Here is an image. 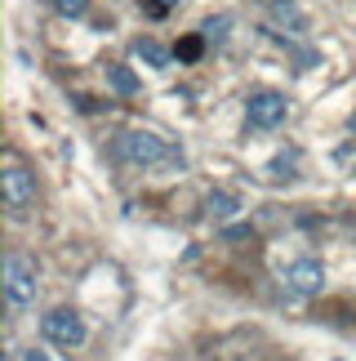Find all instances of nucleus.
Masks as SVG:
<instances>
[{
    "label": "nucleus",
    "instance_id": "5",
    "mask_svg": "<svg viewBox=\"0 0 356 361\" xmlns=\"http://www.w3.org/2000/svg\"><path fill=\"white\" fill-rule=\"evenodd\" d=\"M0 183H5V205H9L13 214H23L27 205L36 201V178H32V170H27V165H18V157H9L5 178H0Z\"/></svg>",
    "mask_w": 356,
    "mask_h": 361
},
{
    "label": "nucleus",
    "instance_id": "2",
    "mask_svg": "<svg viewBox=\"0 0 356 361\" xmlns=\"http://www.w3.org/2000/svg\"><path fill=\"white\" fill-rule=\"evenodd\" d=\"M36 259H27V255H9L5 259V295L13 308H27V303H36Z\"/></svg>",
    "mask_w": 356,
    "mask_h": 361
},
{
    "label": "nucleus",
    "instance_id": "1",
    "mask_svg": "<svg viewBox=\"0 0 356 361\" xmlns=\"http://www.w3.org/2000/svg\"><path fill=\"white\" fill-rule=\"evenodd\" d=\"M116 152H120L125 161H134V165H160V161H174V147H170L160 134H152V130H129V134H120Z\"/></svg>",
    "mask_w": 356,
    "mask_h": 361
},
{
    "label": "nucleus",
    "instance_id": "12",
    "mask_svg": "<svg viewBox=\"0 0 356 361\" xmlns=\"http://www.w3.org/2000/svg\"><path fill=\"white\" fill-rule=\"evenodd\" d=\"M53 9L67 13V18H80V13L89 9V0H53Z\"/></svg>",
    "mask_w": 356,
    "mask_h": 361
},
{
    "label": "nucleus",
    "instance_id": "7",
    "mask_svg": "<svg viewBox=\"0 0 356 361\" xmlns=\"http://www.w3.org/2000/svg\"><path fill=\"white\" fill-rule=\"evenodd\" d=\"M134 59L147 63L152 72H165V67H170V49L156 45V40H139V45H134Z\"/></svg>",
    "mask_w": 356,
    "mask_h": 361
},
{
    "label": "nucleus",
    "instance_id": "3",
    "mask_svg": "<svg viewBox=\"0 0 356 361\" xmlns=\"http://www.w3.org/2000/svg\"><path fill=\"white\" fill-rule=\"evenodd\" d=\"M40 330H45L49 343H58V348H80L85 343V317H80L76 308H49L45 317H40Z\"/></svg>",
    "mask_w": 356,
    "mask_h": 361
},
{
    "label": "nucleus",
    "instance_id": "14",
    "mask_svg": "<svg viewBox=\"0 0 356 361\" xmlns=\"http://www.w3.org/2000/svg\"><path fill=\"white\" fill-rule=\"evenodd\" d=\"M201 54V40H183V49H178V59H196Z\"/></svg>",
    "mask_w": 356,
    "mask_h": 361
},
{
    "label": "nucleus",
    "instance_id": "10",
    "mask_svg": "<svg viewBox=\"0 0 356 361\" xmlns=\"http://www.w3.org/2000/svg\"><path fill=\"white\" fill-rule=\"evenodd\" d=\"M227 27H231V18H227V13H223V18H210V23H205V40H214V45H223Z\"/></svg>",
    "mask_w": 356,
    "mask_h": 361
},
{
    "label": "nucleus",
    "instance_id": "15",
    "mask_svg": "<svg viewBox=\"0 0 356 361\" xmlns=\"http://www.w3.org/2000/svg\"><path fill=\"white\" fill-rule=\"evenodd\" d=\"M23 361H49V357L40 353V348H27V353H23Z\"/></svg>",
    "mask_w": 356,
    "mask_h": 361
},
{
    "label": "nucleus",
    "instance_id": "8",
    "mask_svg": "<svg viewBox=\"0 0 356 361\" xmlns=\"http://www.w3.org/2000/svg\"><path fill=\"white\" fill-rule=\"evenodd\" d=\"M107 85H112L120 99H129V94H139V76H134L125 63H112L107 67Z\"/></svg>",
    "mask_w": 356,
    "mask_h": 361
},
{
    "label": "nucleus",
    "instance_id": "4",
    "mask_svg": "<svg viewBox=\"0 0 356 361\" xmlns=\"http://www.w3.org/2000/svg\"><path fill=\"white\" fill-rule=\"evenodd\" d=\"M285 116H290V103H285V94H276V90H258V94H250V103H245V121H250L254 130H276V125H285Z\"/></svg>",
    "mask_w": 356,
    "mask_h": 361
},
{
    "label": "nucleus",
    "instance_id": "13",
    "mask_svg": "<svg viewBox=\"0 0 356 361\" xmlns=\"http://www.w3.org/2000/svg\"><path fill=\"white\" fill-rule=\"evenodd\" d=\"M139 5H143L147 18H160V13H170V9L178 5V0H139Z\"/></svg>",
    "mask_w": 356,
    "mask_h": 361
},
{
    "label": "nucleus",
    "instance_id": "11",
    "mask_svg": "<svg viewBox=\"0 0 356 361\" xmlns=\"http://www.w3.org/2000/svg\"><path fill=\"white\" fill-rule=\"evenodd\" d=\"M294 161H298L294 152H290V157H276V161L267 165V178H290V170H294Z\"/></svg>",
    "mask_w": 356,
    "mask_h": 361
},
{
    "label": "nucleus",
    "instance_id": "6",
    "mask_svg": "<svg viewBox=\"0 0 356 361\" xmlns=\"http://www.w3.org/2000/svg\"><path fill=\"white\" fill-rule=\"evenodd\" d=\"M285 286H290L294 295H321L325 290V268L317 259H298V263H290V272H285Z\"/></svg>",
    "mask_w": 356,
    "mask_h": 361
},
{
    "label": "nucleus",
    "instance_id": "9",
    "mask_svg": "<svg viewBox=\"0 0 356 361\" xmlns=\"http://www.w3.org/2000/svg\"><path fill=\"white\" fill-rule=\"evenodd\" d=\"M205 210H210L214 219H231L241 210V201L231 197V192H210V201H205Z\"/></svg>",
    "mask_w": 356,
    "mask_h": 361
}]
</instances>
